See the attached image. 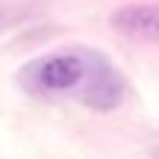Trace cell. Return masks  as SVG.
I'll return each mask as SVG.
<instances>
[{"label": "cell", "instance_id": "obj_1", "mask_svg": "<svg viewBox=\"0 0 159 159\" xmlns=\"http://www.w3.org/2000/svg\"><path fill=\"white\" fill-rule=\"evenodd\" d=\"M21 85L44 97L74 94L97 112L121 106L127 94L121 71L91 47H71L33 59L21 71Z\"/></svg>", "mask_w": 159, "mask_h": 159}, {"label": "cell", "instance_id": "obj_2", "mask_svg": "<svg viewBox=\"0 0 159 159\" xmlns=\"http://www.w3.org/2000/svg\"><path fill=\"white\" fill-rule=\"evenodd\" d=\"M115 33L127 39L144 41V44H159V6L150 3H130L112 12L109 18Z\"/></svg>", "mask_w": 159, "mask_h": 159}, {"label": "cell", "instance_id": "obj_3", "mask_svg": "<svg viewBox=\"0 0 159 159\" xmlns=\"http://www.w3.org/2000/svg\"><path fill=\"white\" fill-rule=\"evenodd\" d=\"M156 159H159V150H156Z\"/></svg>", "mask_w": 159, "mask_h": 159}, {"label": "cell", "instance_id": "obj_4", "mask_svg": "<svg viewBox=\"0 0 159 159\" xmlns=\"http://www.w3.org/2000/svg\"><path fill=\"white\" fill-rule=\"evenodd\" d=\"M0 21H3V15H0Z\"/></svg>", "mask_w": 159, "mask_h": 159}]
</instances>
